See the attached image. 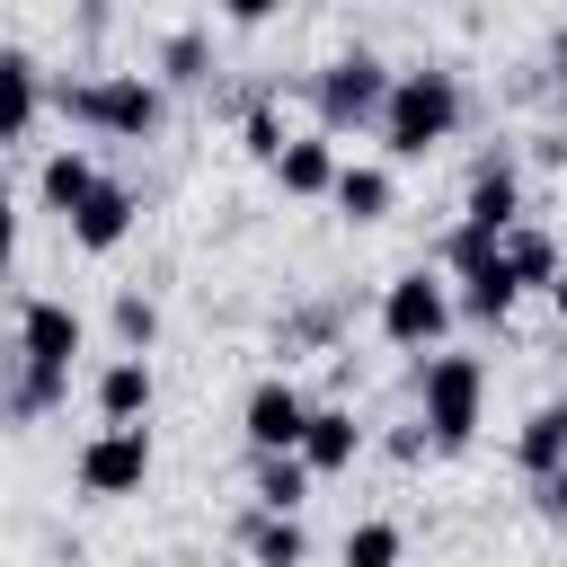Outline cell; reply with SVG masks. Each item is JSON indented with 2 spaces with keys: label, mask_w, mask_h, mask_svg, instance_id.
Returning <instances> with one entry per match:
<instances>
[{
  "label": "cell",
  "mask_w": 567,
  "mask_h": 567,
  "mask_svg": "<svg viewBox=\"0 0 567 567\" xmlns=\"http://www.w3.org/2000/svg\"><path fill=\"white\" fill-rule=\"evenodd\" d=\"M292 337H301V346H328V337H337V310H328V301H319V310H301V319H292Z\"/></svg>",
  "instance_id": "cell-28"
},
{
  "label": "cell",
  "mask_w": 567,
  "mask_h": 567,
  "mask_svg": "<svg viewBox=\"0 0 567 567\" xmlns=\"http://www.w3.org/2000/svg\"><path fill=\"white\" fill-rule=\"evenodd\" d=\"M44 115V71L27 44H0V142H27Z\"/></svg>",
  "instance_id": "cell-12"
},
{
  "label": "cell",
  "mask_w": 567,
  "mask_h": 567,
  "mask_svg": "<svg viewBox=\"0 0 567 567\" xmlns=\"http://www.w3.org/2000/svg\"><path fill=\"white\" fill-rule=\"evenodd\" d=\"M53 97H62V115L80 133H106V142H151L159 115H168V89L151 71H89V80H71Z\"/></svg>",
  "instance_id": "cell-2"
},
{
  "label": "cell",
  "mask_w": 567,
  "mask_h": 567,
  "mask_svg": "<svg viewBox=\"0 0 567 567\" xmlns=\"http://www.w3.org/2000/svg\"><path fill=\"white\" fill-rule=\"evenodd\" d=\"M549 71H567V18L549 27Z\"/></svg>",
  "instance_id": "cell-31"
},
{
  "label": "cell",
  "mask_w": 567,
  "mask_h": 567,
  "mask_svg": "<svg viewBox=\"0 0 567 567\" xmlns=\"http://www.w3.org/2000/svg\"><path fill=\"white\" fill-rule=\"evenodd\" d=\"M461 221H478V230H523L532 213H523V168L505 159V151H487L478 168H470V195H461Z\"/></svg>",
  "instance_id": "cell-9"
},
{
  "label": "cell",
  "mask_w": 567,
  "mask_h": 567,
  "mask_svg": "<svg viewBox=\"0 0 567 567\" xmlns=\"http://www.w3.org/2000/svg\"><path fill=\"white\" fill-rule=\"evenodd\" d=\"M461 71H443V62H408L399 71V89H390V115H381V151L390 159H425L434 142H452L461 133Z\"/></svg>",
  "instance_id": "cell-1"
},
{
  "label": "cell",
  "mask_w": 567,
  "mask_h": 567,
  "mask_svg": "<svg viewBox=\"0 0 567 567\" xmlns=\"http://www.w3.org/2000/svg\"><path fill=\"white\" fill-rule=\"evenodd\" d=\"M133 221H142V195H133L124 177H106V186H97V195H89V204L62 221V230H71V248L106 257V248H124V239H133Z\"/></svg>",
  "instance_id": "cell-10"
},
{
  "label": "cell",
  "mask_w": 567,
  "mask_h": 567,
  "mask_svg": "<svg viewBox=\"0 0 567 567\" xmlns=\"http://www.w3.org/2000/svg\"><path fill=\"white\" fill-rule=\"evenodd\" d=\"M310 408H319V399H301L284 372H266V381L239 399V434H248V452H257V461H284V452H301V434H310Z\"/></svg>",
  "instance_id": "cell-6"
},
{
  "label": "cell",
  "mask_w": 567,
  "mask_h": 567,
  "mask_svg": "<svg viewBox=\"0 0 567 567\" xmlns=\"http://www.w3.org/2000/svg\"><path fill=\"white\" fill-rule=\"evenodd\" d=\"M532 505H540L549 523H567V470H558V478H540V496H532Z\"/></svg>",
  "instance_id": "cell-30"
},
{
  "label": "cell",
  "mask_w": 567,
  "mask_h": 567,
  "mask_svg": "<svg viewBox=\"0 0 567 567\" xmlns=\"http://www.w3.org/2000/svg\"><path fill=\"white\" fill-rule=\"evenodd\" d=\"M62 399H71V372H44V363H9V425H44Z\"/></svg>",
  "instance_id": "cell-21"
},
{
  "label": "cell",
  "mask_w": 567,
  "mask_h": 567,
  "mask_svg": "<svg viewBox=\"0 0 567 567\" xmlns=\"http://www.w3.org/2000/svg\"><path fill=\"white\" fill-rule=\"evenodd\" d=\"M239 549H248L257 567H310V532H301V514H248V523H239Z\"/></svg>",
  "instance_id": "cell-18"
},
{
  "label": "cell",
  "mask_w": 567,
  "mask_h": 567,
  "mask_svg": "<svg viewBox=\"0 0 567 567\" xmlns=\"http://www.w3.org/2000/svg\"><path fill=\"white\" fill-rule=\"evenodd\" d=\"M558 372H567V337H558Z\"/></svg>",
  "instance_id": "cell-33"
},
{
  "label": "cell",
  "mask_w": 567,
  "mask_h": 567,
  "mask_svg": "<svg viewBox=\"0 0 567 567\" xmlns=\"http://www.w3.org/2000/svg\"><path fill=\"white\" fill-rule=\"evenodd\" d=\"M549 310H558V337H567V275L549 284Z\"/></svg>",
  "instance_id": "cell-32"
},
{
  "label": "cell",
  "mask_w": 567,
  "mask_h": 567,
  "mask_svg": "<svg viewBox=\"0 0 567 567\" xmlns=\"http://www.w3.org/2000/svg\"><path fill=\"white\" fill-rule=\"evenodd\" d=\"M354 452H363V425H354V408L319 399V408H310V434H301V461H310V478H337V470H354Z\"/></svg>",
  "instance_id": "cell-14"
},
{
  "label": "cell",
  "mask_w": 567,
  "mask_h": 567,
  "mask_svg": "<svg viewBox=\"0 0 567 567\" xmlns=\"http://www.w3.org/2000/svg\"><path fill=\"white\" fill-rule=\"evenodd\" d=\"M80 310L71 301H53V292H27L18 301V363H44V372H71V354H80Z\"/></svg>",
  "instance_id": "cell-8"
},
{
  "label": "cell",
  "mask_w": 567,
  "mask_h": 567,
  "mask_svg": "<svg viewBox=\"0 0 567 567\" xmlns=\"http://www.w3.org/2000/svg\"><path fill=\"white\" fill-rule=\"evenodd\" d=\"M425 452H434V434H425V416H416V425H399V434H390V461H425Z\"/></svg>",
  "instance_id": "cell-29"
},
{
  "label": "cell",
  "mask_w": 567,
  "mask_h": 567,
  "mask_svg": "<svg viewBox=\"0 0 567 567\" xmlns=\"http://www.w3.org/2000/svg\"><path fill=\"white\" fill-rule=\"evenodd\" d=\"M239 142H248V151L275 168V159L292 151V124H284V106H275V97H248V115H239Z\"/></svg>",
  "instance_id": "cell-26"
},
{
  "label": "cell",
  "mask_w": 567,
  "mask_h": 567,
  "mask_svg": "<svg viewBox=\"0 0 567 567\" xmlns=\"http://www.w3.org/2000/svg\"><path fill=\"white\" fill-rule=\"evenodd\" d=\"M496 257H505V239H496V230H478V221H452V230H443V266H452L461 284H478Z\"/></svg>",
  "instance_id": "cell-24"
},
{
  "label": "cell",
  "mask_w": 567,
  "mask_h": 567,
  "mask_svg": "<svg viewBox=\"0 0 567 567\" xmlns=\"http://www.w3.org/2000/svg\"><path fill=\"white\" fill-rule=\"evenodd\" d=\"M71 478H80V496H142V478H151V434H142V425H97V434L80 443Z\"/></svg>",
  "instance_id": "cell-7"
},
{
  "label": "cell",
  "mask_w": 567,
  "mask_h": 567,
  "mask_svg": "<svg viewBox=\"0 0 567 567\" xmlns=\"http://www.w3.org/2000/svg\"><path fill=\"white\" fill-rule=\"evenodd\" d=\"M346 567H399L408 558V532L390 523V514H363V523H346V549H337Z\"/></svg>",
  "instance_id": "cell-23"
},
{
  "label": "cell",
  "mask_w": 567,
  "mask_h": 567,
  "mask_svg": "<svg viewBox=\"0 0 567 567\" xmlns=\"http://www.w3.org/2000/svg\"><path fill=\"white\" fill-rule=\"evenodd\" d=\"M452 292H443V275H425V266H408V275H390L381 284V337L390 346H408L416 363L425 354H443V337H452Z\"/></svg>",
  "instance_id": "cell-5"
},
{
  "label": "cell",
  "mask_w": 567,
  "mask_h": 567,
  "mask_svg": "<svg viewBox=\"0 0 567 567\" xmlns=\"http://www.w3.org/2000/svg\"><path fill=\"white\" fill-rule=\"evenodd\" d=\"M514 301H523V284L505 275V257H496L478 284H461V310H470V319H487V328H505V319H514Z\"/></svg>",
  "instance_id": "cell-25"
},
{
  "label": "cell",
  "mask_w": 567,
  "mask_h": 567,
  "mask_svg": "<svg viewBox=\"0 0 567 567\" xmlns=\"http://www.w3.org/2000/svg\"><path fill=\"white\" fill-rule=\"evenodd\" d=\"M390 89H399V71L372 53V44H354V53H328L319 71H310V106H319V133L337 142V133H381V115H390Z\"/></svg>",
  "instance_id": "cell-3"
},
{
  "label": "cell",
  "mask_w": 567,
  "mask_h": 567,
  "mask_svg": "<svg viewBox=\"0 0 567 567\" xmlns=\"http://www.w3.org/2000/svg\"><path fill=\"white\" fill-rule=\"evenodd\" d=\"M514 470H523L532 487L567 470V399H549V408H532V416L514 425Z\"/></svg>",
  "instance_id": "cell-15"
},
{
  "label": "cell",
  "mask_w": 567,
  "mask_h": 567,
  "mask_svg": "<svg viewBox=\"0 0 567 567\" xmlns=\"http://www.w3.org/2000/svg\"><path fill=\"white\" fill-rule=\"evenodd\" d=\"M89 399H97V416H106V425H142V416H151V399H159L151 354H115V363L97 372V390H89Z\"/></svg>",
  "instance_id": "cell-13"
},
{
  "label": "cell",
  "mask_w": 567,
  "mask_h": 567,
  "mask_svg": "<svg viewBox=\"0 0 567 567\" xmlns=\"http://www.w3.org/2000/svg\"><path fill=\"white\" fill-rule=\"evenodd\" d=\"M337 177H346V159H337L328 133H292V151L275 159V186L284 195H337Z\"/></svg>",
  "instance_id": "cell-16"
},
{
  "label": "cell",
  "mask_w": 567,
  "mask_h": 567,
  "mask_svg": "<svg viewBox=\"0 0 567 567\" xmlns=\"http://www.w3.org/2000/svg\"><path fill=\"white\" fill-rule=\"evenodd\" d=\"M97 186H106V168H97V151H89V142L44 151V168H35V204H44V213H62V221H71Z\"/></svg>",
  "instance_id": "cell-11"
},
{
  "label": "cell",
  "mask_w": 567,
  "mask_h": 567,
  "mask_svg": "<svg viewBox=\"0 0 567 567\" xmlns=\"http://www.w3.org/2000/svg\"><path fill=\"white\" fill-rule=\"evenodd\" d=\"M478 408H487V363L478 354H425L416 363V416H425L434 452H470Z\"/></svg>",
  "instance_id": "cell-4"
},
{
  "label": "cell",
  "mask_w": 567,
  "mask_h": 567,
  "mask_svg": "<svg viewBox=\"0 0 567 567\" xmlns=\"http://www.w3.org/2000/svg\"><path fill=\"white\" fill-rule=\"evenodd\" d=\"M310 505V461L284 452V461H257V514H301Z\"/></svg>",
  "instance_id": "cell-22"
},
{
  "label": "cell",
  "mask_w": 567,
  "mask_h": 567,
  "mask_svg": "<svg viewBox=\"0 0 567 567\" xmlns=\"http://www.w3.org/2000/svg\"><path fill=\"white\" fill-rule=\"evenodd\" d=\"M346 221H381L390 204H399V186H390V168L381 159H346V177H337V195H328Z\"/></svg>",
  "instance_id": "cell-20"
},
{
  "label": "cell",
  "mask_w": 567,
  "mask_h": 567,
  "mask_svg": "<svg viewBox=\"0 0 567 567\" xmlns=\"http://www.w3.org/2000/svg\"><path fill=\"white\" fill-rule=\"evenodd\" d=\"M505 275H514L523 292H549V284L567 275V257H558V239H549L540 221H523V230H505Z\"/></svg>",
  "instance_id": "cell-19"
},
{
  "label": "cell",
  "mask_w": 567,
  "mask_h": 567,
  "mask_svg": "<svg viewBox=\"0 0 567 567\" xmlns=\"http://www.w3.org/2000/svg\"><path fill=\"white\" fill-rule=\"evenodd\" d=\"M106 319H115V346H124V354H151V337H159V301H151V292H115Z\"/></svg>",
  "instance_id": "cell-27"
},
{
  "label": "cell",
  "mask_w": 567,
  "mask_h": 567,
  "mask_svg": "<svg viewBox=\"0 0 567 567\" xmlns=\"http://www.w3.org/2000/svg\"><path fill=\"white\" fill-rule=\"evenodd\" d=\"M151 80H159V89H204V80H213V35H204V27H168L159 53H151Z\"/></svg>",
  "instance_id": "cell-17"
}]
</instances>
